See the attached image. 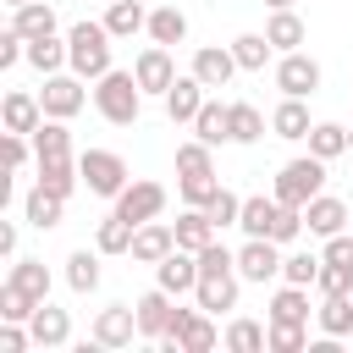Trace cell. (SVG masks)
<instances>
[{"label": "cell", "instance_id": "obj_26", "mask_svg": "<svg viewBox=\"0 0 353 353\" xmlns=\"http://www.w3.org/2000/svg\"><path fill=\"white\" fill-rule=\"evenodd\" d=\"M11 28H17L22 39H44V33H55V6L28 0V6H17V11H11Z\"/></svg>", "mask_w": 353, "mask_h": 353}, {"label": "cell", "instance_id": "obj_34", "mask_svg": "<svg viewBox=\"0 0 353 353\" xmlns=\"http://www.w3.org/2000/svg\"><path fill=\"white\" fill-rule=\"evenodd\" d=\"M232 55H237L243 72H265V61L276 55V44H270L265 33H237V39H232Z\"/></svg>", "mask_w": 353, "mask_h": 353}, {"label": "cell", "instance_id": "obj_35", "mask_svg": "<svg viewBox=\"0 0 353 353\" xmlns=\"http://www.w3.org/2000/svg\"><path fill=\"white\" fill-rule=\"evenodd\" d=\"M309 154H320V160L347 154V127H342V121H314V127H309Z\"/></svg>", "mask_w": 353, "mask_h": 353}, {"label": "cell", "instance_id": "obj_50", "mask_svg": "<svg viewBox=\"0 0 353 353\" xmlns=\"http://www.w3.org/2000/svg\"><path fill=\"white\" fill-rule=\"evenodd\" d=\"M0 254H6V259H11V254H17V226H11V221H6V226H0Z\"/></svg>", "mask_w": 353, "mask_h": 353}, {"label": "cell", "instance_id": "obj_38", "mask_svg": "<svg viewBox=\"0 0 353 353\" xmlns=\"http://www.w3.org/2000/svg\"><path fill=\"white\" fill-rule=\"evenodd\" d=\"M149 39H154V44H182V39H188V17H182L176 6L149 11Z\"/></svg>", "mask_w": 353, "mask_h": 353}, {"label": "cell", "instance_id": "obj_29", "mask_svg": "<svg viewBox=\"0 0 353 353\" xmlns=\"http://www.w3.org/2000/svg\"><path fill=\"white\" fill-rule=\"evenodd\" d=\"M314 320H320L325 336H347V331H353V292H331V298L314 309Z\"/></svg>", "mask_w": 353, "mask_h": 353}, {"label": "cell", "instance_id": "obj_3", "mask_svg": "<svg viewBox=\"0 0 353 353\" xmlns=\"http://www.w3.org/2000/svg\"><path fill=\"white\" fill-rule=\"evenodd\" d=\"M320 188H325V160H320V154L287 160V165L276 171V199H281V204H298V210H303Z\"/></svg>", "mask_w": 353, "mask_h": 353}, {"label": "cell", "instance_id": "obj_25", "mask_svg": "<svg viewBox=\"0 0 353 353\" xmlns=\"http://www.w3.org/2000/svg\"><path fill=\"white\" fill-rule=\"evenodd\" d=\"M77 182H83V171H77L72 154H61V160H39V188H50L55 199H72Z\"/></svg>", "mask_w": 353, "mask_h": 353}, {"label": "cell", "instance_id": "obj_48", "mask_svg": "<svg viewBox=\"0 0 353 353\" xmlns=\"http://www.w3.org/2000/svg\"><path fill=\"white\" fill-rule=\"evenodd\" d=\"M320 259H331V265H353V237H347V232L325 237V254H320Z\"/></svg>", "mask_w": 353, "mask_h": 353}, {"label": "cell", "instance_id": "obj_33", "mask_svg": "<svg viewBox=\"0 0 353 353\" xmlns=\"http://www.w3.org/2000/svg\"><path fill=\"white\" fill-rule=\"evenodd\" d=\"M105 28H110L116 39H132L138 28H149V11H143V0H110V11H105Z\"/></svg>", "mask_w": 353, "mask_h": 353}, {"label": "cell", "instance_id": "obj_42", "mask_svg": "<svg viewBox=\"0 0 353 353\" xmlns=\"http://www.w3.org/2000/svg\"><path fill=\"white\" fill-rule=\"evenodd\" d=\"M265 138V116L254 105H232V143H259Z\"/></svg>", "mask_w": 353, "mask_h": 353}, {"label": "cell", "instance_id": "obj_10", "mask_svg": "<svg viewBox=\"0 0 353 353\" xmlns=\"http://www.w3.org/2000/svg\"><path fill=\"white\" fill-rule=\"evenodd\" d=\"M132 72H138L143 94H160V99H165V88L176 83V61H171V44H149V50L132 61Z\"/></svg>", "mask_w": 353, "mask_h": 353}, {"label": "cell", "instance_id": "obj_51", "mask_svg": "<svg viewBox=\"0 0 353 353\" xmlns=\"http://www.w3.org/2000/svg\"><path fill=\"white\" fill-rule=\"evenodd\" d=\"M265 6H270V11H287V6H292V0H265Z\"/></svg>", "mask_w": 353, "mask_h": 353}, {"label": "cell", "instance_id": "obj_30", "mask_svg": "<svg viewBox=\"0 0 353 353\" xmlns=\"http://www.w3.org/2000/svg\"><path fill=\"white\" fill-rule=\"evenodd\" d=\"M265 39H270L281 55H287V50H298V44H303V17H298L292 6H287V11H270V22H265Z\"/></svg>", "mask_w": 353, "mask_h": 353}, {"label": "cell", "instance_id": "obj_23", "mask_svg": "<svg viewBox=\"0 0 353 353\" xmlns=\"http://www.w3.org/2000/svg\"><path fill=\"white\" fill-rule=\"evenodd\" d=\"M193 132L215 149V143H232V105H221V99H204V110L193 116Z\"/></svg>", "mask_w": 353, "mask_h": 353}, {"label": "cell", "instance_id": "obj_11", "mask_svg": "<svg viewBox=\"0 0 353 353\" xmlns=\"http://www.w3.org/2000/svg\"><path fill=\"white\" fill-rule=\"evenodd\" d=\"M232 72H243L237 55H232V44H204V50H193V77H199L204 88H226Z\"/></svg>", "mask_w": 353, "mask_h": 353}, {"label": "cell", "instance_id": "obj_44", "mask_svg": "<svg viewBox=\"0 0 353 353\" xmlns=\"http://www.w3.org/2000/svg\"><path fill=\"white\" fill-rule=\"evenodd\" d=\"M33 298L17 287V281H0V320H33Z\"/></svg>", "mask_w": 353, "mask_h": 353}, {"label": "cell", "instance_id": "obj_46", "mask_svg": "<svg viewBox=\"0 0 353 353\" xmlns=\"http://www.w3.org/2000/svg\"><path fill=\"white\" fill-rule=\"evenodd\" d=\"M314 287H320L325 298H331V292H353V265H331V259H325V265H320V281H314Z\"/></svg>", "mask_w": 353, "mask_h": 353}, {"label": "cell", "instance_id": "obj_20", "mask_svg": "<svg viewBox=\"0 0 353 353\" xmlns=\"http://www.w3.org/2000/svg\"><path fill=\"white\" fill-rule=\"evenodd\" d=\"M215 237H221V226H215V221H210L204 210H193V204H188V210L176 215V248L199 254V248H210Z\"/></svg>", "mask_w": 353, "mask_h": 353}, {"label": "cell", "instance_id": "obj_39", "mask_svg": "<svg viewBox=\"0 0 353 353\" xmlns=\"http://www.w3.org/2000/svg\"><path fill=\"white\" fill-rule=\"evenodd\" d=\"M226 347H232V353H259V347H270V325H259V320H232V325H226Z\"/></svg>", "mask_w": 353, "mask_h": 353}, {"label": "cell", "instance_id": "obj_36", "mask_svg": "<svg viewBox=\"0 0 353 353\" xmlns=\"http://www.w3.org/2000/svg\"><path fill=\"white\" fill-rule=\"evenodd\" d=\"M66 287L72 292H94L99 287V248H77L66 259Z\"/></svg>", "mask_w": 353, "mask_h": 353}, {"label": "cell", "instance_id": "obj_32", "mask_svg": "<svg viewBox=\"0 0 353 353\" xmlns=\"http://www.w3.org/2000/svg\"><path fill=\"white\" fill-rule=\"evenodd\" d=\"M132 232H138V226L110 210V215L99 221V232H94V248H99V254H132Z\"/></svg>", "mask_w": 353, "mask_h": 353}, {"label": "cell", "instance_id": "obj_49", "mask_svg": "<svg viewBox=\"0 0 353 353\" xmlns=\"http://www.w3.org/2000/svg\"><path fill=\"white\" fill-rule=\"evenodd\" d=\"M6 165H11V171L28 165V138H22V132H6Z\"/></svg>", "mask_w": 353, "mask_h": 353}, {"label": "cell", "instance_id": "obj_4", "mask_svg": "<svg viewBox=\"0 0 353 353\" xmlns=\"http://www.w3.org/2000/svg\"><path fill=\"white\" fill-rule=\"evenodd\" d=\"M77 171H83V188L99 193V199H116V193L132 182V176H127V160L110 154V149H83V154H77Z\"/></svg>", "mask_w": 353, "mask_h": 353}, {"label": "cell", "instance_id": "obj_27", "mask_svg": "<svg viewBox=\"0 0 353 353\" xmlns=\"http://www.w3.org/2000/svg\"><path fill=\"white\" fill-rule=\"evenodd\" d=\"M28 66L50 77V72H61V66H72V50H66V44H61L55 33H44V39H28Z\"/></svg>", "mask_w": 353, "mask_h": 353}, {"label": "cell", "instance_id": "obj_41", "mask_svg": "<svg viewBox=\"0 0 353 353\" xmlns=\"http://www.w3.org/2000/svg\"><path fill=\"white\" fill-rule=\"evenodd\" d=\"M320 254H287L281 259V281H292V287H314L320 281Z\"/></svg>", "mask_w": 353, "mask_h": 353}, {"label": "cell", "instance_id": "obj_2", "mask_svg": "<svg viewBox=\"0 0 353 353\" xmlns=\"http://www.w3.org/2000/svg\"><path fill=\"white\" fill-rule=\"evenodd\" d=\"M110 39H116V33H110L105 22H77V28L66 33V50H72V72H77L83 83H88V77L99 83V77L110 72Z\"/></svg>", "mask_w": 353, "mask_h": 353}, {"label": "cell", "instance_id": "obj_13", "mask_svg": "<svg viewBox=\"0 0 353 353\" xmlns=\"http://www.w3.org/2000/svg\"><path fill=\"white\" fill-rule=\"evenodd\" d=\"M237 270H199V287H193V298H199V309H210V314H221V309H237Z\"/></svg>", "mask_w": 353, "mask_h": 353}, {"label": "cell", "instance_id": "obj_45", "mask_svg": "<svg viewBox=\"0 0 353 353\" xmlns=\"http://www.w3.org/2000/svg\"><path fill=\"white\" fill-rule=\"evenodd\" d=\"M309 347V325H270V353H303Z\"/></svg>", "mask_w": 353, "mask_h": 353}, {"label": "cell", "instance_id": "obj_52", "mask_svg": "<svg viewBox=\"0 0 353 353\" xmlns=\"http://www.w3.org/2000/svg\"><path fill=\"white\" fill-rule=\"evenodd\" d=\"M6 6H11V11H17V6H28V0H6Z\"/></svg>", "mask_w": 353, "mask_h": 353}, {"label": "cell", "instance_id": "obj_6", "mask_svg": "<svg viewBox=\"0 0 353 353\" xmlns=\"http://www.w3.org/2000/svg\"><path fill=\"white\" fill-rule=\"evenodd\" d=\"M281 259H287V254H281V243H276V237H248V243L237 248V276L265 287L270 276H281Z\"/></svg>", "mask_w": 353, "mask_h": 353}, {"label": "cell", "instance_id": "obj_14", "mask_svg": "<svg viewBox=\"0 0 353 353\" xmlns=\"http://www.w3.org/2000/svg\"><path fill=\"white\" fill-rule=\"evenodd\" d=\"M199 110H204V83L188 72V77H176V83L165 88V116H171L176 127H193Z\"/></svg>", "mask_w": 353, "mask_h": 353}, {"label": "cell", "instance_id": "obj_43", "mask_svg": "<svg viewBox=\"0 0 353 353\" xmlns=\"http://www.w3.org/2000/svg\"><path fill=\"white\" fill-rule=\"evenodd\" d=\"M204 215H210V221L226 232V226H237V215H243V199H237L232 188H215V199L204 204Z\"/></svg>", "mask_w": 353, "mask_h": 353}, {"label": "cell", "instance_id": "obj_16", "mask_svg": "<svg viewBox=\"0 0 353 353\" xmlns=\"http://www.w3.org/2000/svg\"><path fill=\"white\" fill-rule=\"evenodd\" d=\"M28 331H33V347H66V342H72V320H66V309H55L50 298L33 309Z\"/></svg>", "mask_w": 353, "mask_h": 353}, {"label": "cell", "instance_id": "obj_47", "mask_svg": "<svg viewBox=\"0 0 353 353\" xmlns=\"http://www.w3.org/2000/svg\"><path fill=\"white\" fill-rule=\"evenodd\" d=\"M215 176H182V204H193V210H204L210 199H215Z\"/></svg>", "mask_w": 353, "mask_h": 353}, {"label": "cell", "instance_id": "obj_8", "mask_svg": "<svg viewBox=\"0 0 353 353\" xmlns=\"http://www.w3.org/2000/svg\"><path fill=\"white\" fill-rule=\"evenodd\" d=\"M160 210H165V188H160V182H143V176H138V182H127V188L116 193V215L132 221V226L154 221Z\"/></svg>", "mask_w": 353, "mask_h": 353}, {"label": "cell", "instance_id": "obj_1", "mask_svg": "<svg viewBox=\"0 0 353 353\" xmlns=\"http://www.w3.org/2000/svg\"><path fill=\"white\" fill-rule=\"evenodd\" d=\"M94 105H99L105 121L132 127L138 110H143V83H138V72H116V66H110V72L99 77V88H94Z\"/></svg>", "mask_w": 353, "mask_h": 353}, {"label": "cell", "instance_id": "obj_9", "mask_svg": "<svg viewBox=\"0 0 353 353\" xmlns=\"http://www.w3.org/2000/svg\"><path fill=\"white\" fill-rule=\"evenodd\" d=\"M132 336H138V309L110 303L94 314V347H132Z\"/></svg>", "mask_w": 353, "mask_h": 353}, {"label": "cell", "instance_id": "obj_22", "mask_svg": "<svg viewBox=\"0 0 353 353\" xmlns=\"http://www.w3.org/2000/svg\"><path fill=\"white\" fill-rule=\"evenodd\" d=\"M276 215H281V199L270 193H254V199H243V215H237V226L248 232V237H270L276 232Z\"/></svg>", "mask_w": 353, "mask_h": 353}, {"label": "cell", "instance_id": "obj_28", "mask_svg": "<svg viewBox=\"0 0 353 353\" xmlns=\"http://www.w3.org/2000/svg\"><path fill=\"white\" fill-rule=\"evenodd\" d=\"M33 154H39V160H61V154H72V132H66V121L44 116V121L33 127Z\"/></svg>", "mask_w": 353, "mask_h": 353}, {"label": "cell", "instance_id": "obj_19", "mask_svg": "<svg viewBox=\"0 0 353 353\" xmlns=\"http://www.w3.org/2000/svg\"><path fill=\"white\" fill-rule=\"evenodd\" d=\"M309 105L303 99H292V94H281V105L270 110V132L276 138H287V143H298V138H309Z\"/></svg>", "mask_w": 353, "mask_h": 353}, {"label": "cell", "instance_id": "obj_31", "mask_svg": "<svg viewBox=\"0 0 353 353\" xmlns=\"http://www.w3.org/2000/svg\"><path fill=\"white\" fill-rule=\"evenodd\" d=\"M28 226H39V232H50V226H61V210H66V199H55L50 188H39L33 182V193H28Z\"/></svg>", "mask_w": 353, "mask_h": 353}, {"label": "cell", "instance_id": "obj_5", "mask_svg": "<svg viewBox=\"0 0 353 353\" xmlns=\"http://www.w3.org/2000/svg\"><path fill=\"white\" fill-rule=\"evenodd\" d=\"M83 77L77 72H50L44 77V88H39V105H44V116H55V121H72L77 110H83Z\"/></svg>", "mask_w": 353, "mask_h": 353}, {"label": "cell", "instance_id": "obj_37", "mask_svg": "<svg viewBox=\"0 0 353 353\" xmlns=\"http://www.w3.org/2000/svg\"><path fill=\"white\" fill-rule=\"evenodd\" d=\"M6 281H17L33 303H44V298H50V270H44V259H17Z\"/></svg>", "mask_w": 353, "mask_h": 353}, {"label": "cell", "instance_id": "obj_18", "mask_svg": "<svg viewBox=\"0 0 353 353\" xmlns=\"http://www.w3.org/2000/svg\"><path fill=\"white\" fill-rule=\"evenodd\" d=\"M0 116H6V132H22V138H33V127L44 121V105H39V94H22V88H11V94H6V105H0Z\"/></svg>", "mask_w": 353, "mask_h": 353}, {"label": "cell", "instance_id": "obj_24", "mask_svg": "<svg viewBox=\"0 0 353 353\" xmlns=\"http://www.w3.org/2000/svg\"><path fill=\"white\" fill-rule=\"evenodd\" d=\"M270 325H309V287H281L270 298Z\"/></svg>", "mask_w": 353, "mask_h": 353}, {"label": "cell", "instance_id": "obj_40", "mask_svg": "<svg viewBox=\"0 0 353 353\" xmlns=\"http://www.w3.org/2000/svg\"><path fill=\"white\" fill-rule=\"evenodd\" d=\"M176 176H215V160H210V143L204 138L176 143Z\"/></svg>", "mask_w": 353, "mask_h": 353}, {"label": "cell", "instance_id": "obj_7", "mask_svg": "<svg viewBox=\"0 0 353 353\" xmlns=\"http://www.w3.org/2000/svg\"><path fill=\"white\" fill-rule=\"evenodd\" d=\"M276 88L292 94V99H309V94L320 88V61L303 55V50H287V55L276 61Z\"/></svg>", "mask_w": 353, "mask_h": 353}, {"label": "cell", "instance_id": "obj_53", "mask_svg": "<svg viewBox=\"0 0 353 353\" xmlns=\"http://www.w3.org/2000/svg\"><path fill=\"white\" fill-rule=\"evenodd\" d=\"M347 154H353V132H347Z\"/></svg>", "mask_w": 353, "mask_h": 353}, {"label": "cell", "instance_id": "obj_21", "mask_svg": "<svg viewBox=\"0 0 353 353\" xmlns=\"http://www.w3.org/2000/svg\"><path fill=\"white\" fill-rule=\"evenodd\" d=\"M132 309H138V336L160 342V331L171 325V292H165V287H154V292H143Z\"/></svg>", "mask_w": 353, "mask_h": 353}, {"label": "cell", "instance_id": "obj_12", "mask_svg": "<svg viewBox=\"0 0 353 353\" xmlns=\"http://www.w3.org/2000/svg\"><path fill=\"white\" fill-rule=\"evenodd\" d=\"M154 287H165L171 298H176V292H193V287H199V254L171 248V254L154 265Z\"/></svg>", "mask_w": 353, "mask_h": 353}, {"label": "cell", "instance_id": "obj_17", "mask_svg": "<svg viewBox=\"0 0 353 353\" xmlns=\"http://www.w3.org/2000/svg\"><path fill=\"white\" fill-rule=\"evenodd\" d=\"M303 226H309L314 237H336V232L347 226V204L331 199V193H314V199L303 204Z\"/></svg>", "mask_w": 353, "mask_h": 353}, {"label": "cell", "instance_id": "obj_15", "mask_svg": "<svg viewBox=\"0 0 353 353\" xmlns=\"http://www.w3.org/2000/svg\"><path fill=\"white\" fill-rule=\"evenodd\" d=\"M171 248H176V226H165V221H143L132 232V259L138 265H160Z\"/></svg>", "mask_w": 353, "mask_h": 353}]
</instances>
